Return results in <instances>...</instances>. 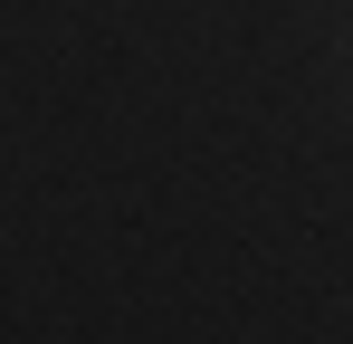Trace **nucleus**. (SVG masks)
Segmentation results:
<instances>
[]
</instances>
